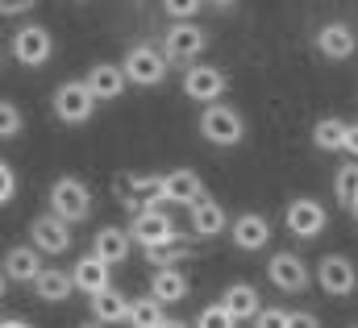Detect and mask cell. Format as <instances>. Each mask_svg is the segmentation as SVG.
<instances>
[{
  "mask_svg": "<svg viewBox=\"0 0 358 328\" xmlns=\"http://www.w3.org/2000/svg\"><path fill=\"white\" fill-rule=\"evenodd\" d=\"M50 212H55V216H63L67 225L88 221V216H92V191H88V183H80V179L63 174V179L50 187Z\"/></svg>",
  "mask_w": 358,
  "mask_h": 328,
  "instance_id": "6da1fadb",
  "label": "cell"
},
{
  "mask_svg": "<svg viewBox=\"0 0 358 328\" xmlns=\"http://www.w3.org/2000/svg\"><path fill=\"white\" fill-rule=\"evenodd\" d=\"M200 133H204V142H213V146H238V142L246 137V121H242L238 108L213 104V108L200 112Z\"/></svg>",
  "mask_w": 358,
  "mask_h": 328,
  "instance_id": "7a4b0ae2",
  "label": "cell"
},
{
  "mask_svg": "<svg viewBox=\"0 0 358 328\" xmlns=\"http://www.w3.org/2000/svg\"><path fill=\"white\" fill-rule=\"evenodd\" d=\"M167 54L163 50H155V46H129V54H125V63H121V71H125V80L138 83V87H155V83L167 80Z\"/></svg>",
  "mask_w": 358,
  "mask_h": 328,
  "instance_id": "3957f363",
  "label": "cell"
},
{
  "mask_svg": "<svg viewBox=\"0 0 358 328\" xmlns=\"http://www.w3.org/2000/svg\"><path fill=\"white\" fill-rule=\"evenodd\" d=\"M92 112H96V96H92L88 80L59 83V91H55V117H59V121H67V125H84Z\"/></svg>",
  "mask_w": 358,
  "mask_h": 328,
  "instance_id": "277c9868",
  "label": "cell"
},
{
  "mask_svg": "<svg viewBox=\"0 0 358 328\" xmlns=\"http://www.w3.org/2000/svg\"><path fill=\"white\" fill-rule=\"evenodd\" d=\"M225 87H229V75L217 71V67H208V63H196V67H187V75H183V96H192V100L204 104V108L221 104Z\"/></svg>",
  "mask_w": 358,
  "mask_h": 328,
  "instance_id": "5b68a950",
  "label": "cell"
},
{
  "mask_svg": "<svg viewBox=\"0 0 358 328\" xmlns=\"http://www.w3.org/2000/svg\"><path fill=\"white\" fill-rule=\"evenodd\" d=\"M50 50H55V38H50L46 25H21L13 33V59L25 63V67H42L50 59Z\"/></svg>",
  "mask_w": 358,
  "mask_h": 328,
  "instance_id": "8992f818",
  "label": "cell"
},
{
  "mask_svg": "<svg viewBox=\"0 0 358 328\" xmlns=\"http://www.w3.org/2000/svg\"><path fill=\"white\" fill-rule=\"evenodd\" d=\"M283 221H287V229H292V233H296L300 241H313V237H321V229H325L329 212H325V208H321L317 200L300 195V200H292V204H287Z\"/></svg>",
  "mask_w": 358,
  "mask_h": 328,
  "instance_id": "52a82bcc",
  "label": "cell"
},
{
  "mask_svg": "<svg viewBox=\"0 0 358 328\" xmlns=\"http://www.w3.org/2000/svg\"><path fill=\"white\" fill-rule=\"evenodd\" d=\"M129 237L142 249H150V246H163V241H176L179 233H176V225H171V216H167L163 208H146L142 216H134Z\"/></svg>",
  "mask_w": 358,
  "mask_h": 328,
  "instance_id": "ba28073f",
  "label": "cell"
},
{
  "mask_svg": "<svg viewBox=\"0 0 358 328\" xmlns=\"http://www.w3.org/2000/svg\"><path fill=\"white\" fill-rule=\"evenodd\" d=\"M204 46H208V33L192 21V25H171L167 29V38H163V54L171 59V63H187V59H200L204 54Z\"/></svg>",
  "mask_w": 358,
  "mask_h": 328,
  "instance_id": "9c48e42d",
  "label": "cell"
},
{
  "mask_svg": "<svg viewBox=\"0 0 358 328\" xmlns=\"http://www.w3.org/2000/svg\"><path fill=\"white\" fill-rule=\"evenodd\" d=\"M29 237H34V249L38 253H67L71 249V225L63 216L46 212V216H38L29 225Z\"/></svg>",
  "mask_w": 358,
  "mask_h": 328,
  "instance_id": "30bf717a",
  "label": "cell"
},
{
  "mask_svg": "<svg viewBox=\"0 0 358 328\" xmlns=\"http://www.w3.org/2000/svg\"><path fill=\"white\" fill-rule=\"evenodd\" d=\"M317 283H321V291H325V295H350V291L358 287L355 262H350V258H342V253H329V258H321Z\"/></svg>",
  "mask_w": 358,
  "mask_h": 328,
  "instance_id": "8fae6325",
  "label": "cell"
},
{
  "mask_svg": "<svg viewBox=\"0 0 358 328\" xmlns=\"http://www.w3.org/2000/svg\"><path fill=\"white\" fill-rule=\"evenodd\" d=\"M267 278L279 291L296 295V291L308 287V266H304V258H296V253H275L267 262Z\"/></svg>",
  "mask_w": 358,
  "mask_h": 328,
  "instance_id": "7c38bea8",
  "label": "cell"
},
{
  "mask_svg": "<svg viewBox=\"0 0 358 328\" xmlns=\"http://www.w3.org/2000/svg\"><path fill=\"white\" fill-rule=\"evenodd\" d=\"M4 278L13 283H38L42 278V253L34 246H17L4 253Z\"/></svg>",
  "mask_w": 358,
  "mask_h": 328,
  "instance_id": "4fadbf2b",
  "label": "cell"
},
{
  "mask_svg": "<svg viewBox=\"0 0 358 328\" xmlns=\"http://www.w3.org/2000/svg\"><path fill=\"white\" fill-rule=\"evenodd\" d=\"M129 249H134L129 229H117V225H104V229L96 233V241H92V253H96L100 262H108V266L125 262V258H129Z\"/></svg>",
  "mask_w": 358,
  "mask_h": 328,
  "instance_id": "5bb4252c",
  "label": "cell"
},
{
  "mask_svg": "<svg viewBox=\"0 0 358 328\" xmlns=\"http://www.w3.org/2000/svg\"><path fill=\"white\" fill-rule=\"evenodd\" d=\"M358 46L355 29L350 25H342V21H334V25H325L321 33H317V50L325 54V59H334V63H342V59H350Z\"/></svg>",
  "mask_w": 358,
  "mask_h": 328,
  "instance_id": "9a60e30c",
  "label": "cell"
},
{
  "mask_svg": "<svg viewBox=\"0 0 358 328\" xmlns=\"http://www.w3.org/2000/svg\"><path fill=\"white\" fill-rule=\"evenodd\" d=\"M221 308H225L234 320H259L263 299H259V291H255L250 283H234V287L221 295Z\"/></svg>",
  "mask_w": 358,
  "mask_h": 328,
  "instance_id": "2e32d148",
  "label": "cell"
},
{
  "mask_svg": "<svg viewBox=\"0 0 358 328\" xmlns=\"http://www.w3.org/2000/svg\"><path fill=\"white\" fill-rule=\"evenodd\" d=\"M229 233H234V246L238 249H263L271 241V225H267V216H259V212H242Z\"/></svg>",
  "mask_w": 358,
  "mask_h": 328,
  "instance_id": "e0dca14e",
  "label": "cell"
},
{
  "mask_svg": "<svg viewBox=\"0 0 358 328\" xmlns=\"http://www.w3.org/2000/svg\"><path fill=\"white\" fill-rule=\"evenodd\" d=\"M71 278H76V287H80L84 295L96 299V295L108 291V262H100L96 253H84V258L76 262V274H71Z\"/></svg>",
  "mask_w": 358,
  "mask_h": 328,
  "instance_id": "ac0fdd59",
  "label": "cell"
},
{
  "mask_svg": "<svg viewBox=\"0 0 358 328\" xmlns=\"http://www.w3.org/2000/svg\"><path fill=\"white\" fill-rule=\"evenodd\" d=\"M187 212H192V233H196V237H208V241L221 237L225 225H229V221H225V208H221L217 200H208V195H204L196 208H187Z\"/></svg>",
  "mask_w": 358,
  "mask_h": 328,
  "instance_id": "d6986e66",
  "label": "cell"
},
{
  "mask_svg": "<svg viewBox=\"0 0 358 328\" xmlns=\"http://www.w3.org/2000/svg\"><path fill=\"white\" fill-rule=\"evenodd\" d=\"M129 312H134V299L129 295H121V291H104V295H96L92 299V316H96V325H129Z\"/></svg>",
  "mask_w": 358,
  "mask_h": 328,
  "instance_id": "ffe728a7",
  "label": "cell"
},
{
  "mask_svg": "<svg viewBox=\"0 0 358 328\" xmlns=\"http://www.w3.org/2000/svg\"><path fill=\"white\" fill-rule=\"evenodd\" d=\"M125 71L117 67V63H96L88 71V87H92V96L96 100H117L121 91H125Z\"/></svg>",
  "mask_w": 358,
  "mask_h": 328,
  "instance_id": "44dd1931",
  "label": "cell"
},
{
  "mask_svg": "<svg viewBox=\"0 0 358 328\" xmlns=\"http://www.w3.org/2000/svg\"><path fill=\"white\" fill-rule=\"evenodd\" d=\"M200 200H204V183H200L196 170H171V174H167V204H187V208H196Z\"/></svg>",
  "mask_w": 358,
  "mask_h": 328,
  "instance_id": "7402d4cb",
  "label": "cell"
},
{
  "mask_svg": "<svg viewBox=\"0 0 358 328\" xmlns=\"http://www.w3.org/2000/svg\"><path fill=\"white\" fill-rule=\"evenodd\" d=\"M150 295H155L159 304H179V299H187V278L179 274L176 266H171V270H155Z\"/></svg>",
  "mask_w": 358,
  "mask_h": 328,
  "instance_id": "603a6c76",
  "label": "cell"
},
{
  "mask_svg": "<svg viewBox=\"0 0 358 328\" xmlns=\"http://www.w3.org/2000/svg\"><path fill=\"white\" fill-rule=\"evenodd\" d=\"M71 287H76V278H71L67 270H42V278L34 283V291H38L46 304H63V299L71 295Z\"/></svg>",
  "mask_w": 358,
  "mask_h": 328,
  "instance_id": "cb8c5ba5",
  "label": "cell"
},
{
  "mask_svg": "<svg viewBox=\"0 0 358 328\" xmlns=\"http://www.w3.org/2000/svg\"><path fill=\"white\" fill-rule=\"evenodd\" d=\"M134 200L142 208L167 204V174H142V179H134Z\"/></svg>",
  "mask_w": 358,
  "mask_h": 328,
  "instance_id": "d4e9b609",
  "label": "cell"
},
{
  "mask_svg": "<svg viewBox=\"0 0 358 328\" xmlns=\"http://www.w3.org/2000/svg\"><path fill=\"white\" fill-rule=\"evenodd\" d=\"M346 121H338V117H325V121H317V129H313V142H317V150H346Z\"/></svg>",
  "mask_w": 358,
  "mask_h": 328,
  "instance_id": "484cf974",
  "label": "cell"
},
{
  "mask_svg": "<svg viewBox=\"0 0 358 328\" xmlns=\"http://www.w3.org/2000/svg\"><path fill=\"white\" fill-rule=\"evenodd\" d=\"M167 316H163V304L155 295H142L134 299V312H129V328H163Z\"/></svg>",
  "mask_w": 358,
  "mask_h": 328,
  "instance_id": "4316f807",
  "label": "cell"
},
{
  "mask_svg": "<svg viewBox=\"0 0 358 328\" xmlns=\"http://www.w3.org/2000/svg\"><path fill=\"white\" fill-rule=\"evenodd\" d=\"M142 253H146V262H159V270H171V262H179V258H192V246H187L183 237H176V241L150 246V249H142Z\"/></svg>",
  "mask_w": 358,
  "mask_h": 328,
  "instance_id": "83f0119b",
  "label": "cell"
},
{
  "mask_svg": "<svg viewBox=\"0 0 358 328\" xmlns=\"http://www.w3.org/2000/svg\"><path fill=\"white\" fill-rule=\"evenodd\" d=\"M334 191H338V200H342L346 208H355V204H358V163H346L342 170H338Z\"/></svg>",
  "mask_w": 358,
  "mask_h": 328,
  "instance_id": "f1b7e54d",
  "label": "cell"
},
{
  "mask_svg": "<svg viewBox=\"0 0 358 328\" xmlns=\"http://www.w3.org/2000/svg\"><path fill=\"white\" fill-rule=\"evenodd\" d=\"M234 325H238V320H234L221 304H208V308L196 316V328H234Z\"/></svg>",
  "mask_w": 358,
  "mask_h": 328,
  "instance_id": "f546056e",
  "label": "cell"
},
{
  "mask_svg": "<svg viewBox=\"0 0 358 328\" xmlns=\"http://www.w3.org/2000/svg\"><path fill=\"white\" fill-rule=\"evenodd\" d=\"M21 133V108L13 100L0 104V137H17Z\"/></svg>",
  "mask_w": 358,
  "mask_h": 328,
  "instance_id": "4dcf8cb0",
  "label": "cell"
},
{
  "mask_svg": "<svg viewBox=\"0 0 358 328\" xmlns=\"http://www.w3.org/2000/svg\"><path fill=\"white\" fill-rule=\"evenodd\" d=\"M163 13L171 17V25H192V17L200 13V4H192V0H183V4H176V0H171V4H163Z\"/></svg>",
  "mask_w": 358,
  "mask_h": 328,
  "instance_id": "1f68e13d",
  "label": "cell"
},
{
  "mask_svg": "<svg viewBox=\"0 0 358 328\" xmlns=\"http://www.w3.org/2000/svg\"><path fill=\"white\" fill-rule=\"evenodd\" d=\"M287 325H292V312H283V308H263L259 320H255V328H287Z\"/></svg>",
  "mask_w": 358,
  "mask_h": 328,
  "instance_id": "d6a6232c",
  "label": "cell"
},
{
  "mask_svg": "<svg viewBox=\"0 0 358 328\" xmlns=\"http://www.w3.org/2000/svg\"><path fill=\"white\" fill-rule=\"evenodd\" d=\"M17 200V174H13V166L8 163H0V204L8 208Z\"/></svg>",
  "mask_w": 358,
  "mask_h": 328,
  "instance_id": "836d02e7",
  "label": "cell"
},
{
  "mask_svg": "<svg viewBox=\"0 0 358 328\" xmlns=\"http://www.w3.org/2000/svg\"><path fill=\"white\" fill-rule=\"evenodd\" d=\"M287 328H321V320L313 312H292V325Z\"/></svg>",
  "mask_w": 358,
  "mask_h": 328,
  "instance_id": "e575fe53",
  "label": "cell"
},
{
  "mask_svg": "<svg viewBox=\"0 0 358 328\" xmlns=\"http://www.w3.org/2000/svg\"><path fill=\"white\" fill-rule=\"evenodd\" d=\"M346 150L358 158V125H350V129H346Z\"/></svg>",
  "mask_w": 358,
  "mask_h": 328,
  "instance_id": "d590c367",
  "label": "cell"
},
{
  "mask_svg": "<svg viewBox=\"0 0 358 328\" xmlns=\"http://www.w3.org/2000/svg\"><path fill=\"white\" fill-rule=\"evenodd\" d=\"M0 13L4 17H21V13H29V4H0Z\"/></svg>",
  "mask_w": 358,
  "mask_h": 328,
  "instance_id": "8d00e7d4",
  "label": "cell"
},
{
  "mask_svg": "<svg viewBox=\"0 0 358 328\" xmlns=\"http://www.w3.org/2000/svg\"><path fill=\"white\" fill-rule=\"evenodd\" d=\"M0 328H29V325H25V320H4Z\"/></svg>",
  "mask_w": 358,
  "mask_h": 328,
  "instance_id": "74e56055",
  "label": "cell"
},
{
  "mask_svg": "<svg viewBox=\"0 0 358 328\" xmlns=\"http://www.w3.org/2000/svg\"><path fill=\"white\" fill-rule=\"evenodd\" d=\"M163 328H187V325H183V320H167Z\"/></svg>",
  "mask_w": 358,
  "mask_h": 328,
  "instance_id": "f35d334b",
  "label": "cell"
},
{
  "mask_svg": "<svg viewBox=\"0 0 358 328\" xmlns=\"http://www.w3.org/2000/svg\"><path fill=\"white\" fill-rule=\"evenodd\" d=\"M84 328H104V325H96V320H92V325H84Z\"/></svg>",
  "mask_w": 358,
  "mask_h": 328,
  "instance_id": "ab89813d",
  "label": "cell"
},
{
  "mask_svg": "<svg viewBox=\"0 0 358 328\" xmlns=\"http://www.w3.org/2000/svg\"><path fill=\"white\" fill-rule=\"evenodd\" d=\"M350 212H355V221H358V204H355V208H350Z\"/></svg>",
  "mask_w": 358,
  "mask_h": 328,
  "instance_id": "60d3db41",
  "label": "cell"
}]
</instances>
